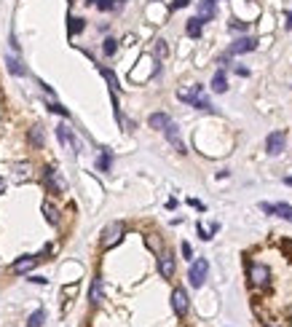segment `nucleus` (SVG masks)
Wrapping results in <instances>:
<instances>
[{
  "mask_svg": "<svg viewBox=\"0 0 292 327\" xmlns=\"http://www.w3.org/2000/svg\"><path fill=\"white\" fill-rule=\"evenodd\" d=\"M247 276H249V284L252 287H268V282H271V271H268V266L266 263H249L247 266Z\"/></svg>",
  "mask_w": 292,
  "mask_h": 327,
  "instance_id": "f257e3e1",
  "label": "nucleus"
},
{
  "mask_svg": "<svg viewBox=\"0 0 292 327\" xmlns=\"http://www.w3.org/2000/svg\"><path fill=\"white\" fill-rule=\"evenodd\" d=\"M43 183H46V188H49V193H54V196H62L64 191H67L64 177L56 172L54 166H46V169H43Z\"/></svg>",
  "mask_w": 292,
  "mask_h": 327,
  "instance_id": "f03ea898",
  "label": "nucleus"
},
{
  "mask_svg": "<svg viewBox=\"0 0 292 327\" xmlns=\"http://www.w3.org/2000/svg\"><path fill=\"white\" fill-rule=\"evenodd\" d=\"M206 274H209V263H206L204 258L193 260L191 263V271H188V282H191L193 287H201L206 282Z\"/></svg>",
  "mask_w": 292,
  "mask_h": 327,
  "instance_id": "7ed1b4c3",
  "label": "nucleus"
},
{
  "mask_svg": "<svg viewBox=\"0 0 292 327\" xmlns=\"http://www.w3.org/2000/svg\"><path fill=\"white\" fill-rule=\"evenodd\" d=\"M124 223H110V226L105 228V231H102V247H105V249H110V247H116L118 244V241L121 239H124Z\"/></svg>",
  "mask_w": 292,
  "mask_h": 327,
  "instance_id": "20e7f679",
  "label": "nucleus"
},
{
  "mask_svg": "<svg viewBox=\"0 0 292 327\" xmlns=\"http://www.w3.org/2000/svg\"><path fill=\"white\" fill-rule=\"evenodd\" d=\"M284 145H287V134L284 132H271L266 137V153L268 156H279L281 151H284Z\"/></svg>",
  "mask_w": 292,
  "mask_h": 327,
  "instance_id": "39448f33",
  "label": "nucleus"
},
{
  "mask_svg": "<svg viewBox=\"0 0 292 327\" xmlns=\"http://www.w3.org/2000/svg\"><path fill=\"white\" fill-rule=\"evenodd\" d=\"M172 308H174L177 316H185L188 308H191V303H188V293H185L182 287H177L174 293H172Z\"/></svg>",
  "mask_w": 292,
  "mask_h": 327,
  "instance_id": "423d86ee",
  "label": "nucleus"
},
{
  "mask_svg": "<svg viewBox=\"0 0 292 327\" xmlns=\"http://www.w3.org/2000/svg\"><path fill=\"white\" fill-rule=\"evenodd\" d=\"M255 49H258V41L247 35V38L233 41V43H231V49H228V54H231V57H233V54H249V51H255Z\"/></svg>",
  "mask_w": 292,
  "mask_h": 327,
  "instance_id": "0eeeda50",
  "label": "nucleus"
},
{
  "mask_svg": "<svg viewBox=\"0 0 292 327\" xmlns=\"http://www.w3.org/2000/svg\"><path fill=\"white\" fill-rule=\"evenodd\" d=\"M38 266V258L35 255H24V258H19V260H14V266H11V274H30V271Z\"/></svg>",
  "mask_w": 292,
  "mask_h": 327,
  "instance_id": "6e6552de",
  "label": "nucleus"
},
{
  "mask_svg": "<svg viewBox=\"0 0 292 327\" xmlns=\"http://www.w3.org/2000/svg\"><path fill=\"white\" fill-rule=\"evenodd\" d=\"M158 274H161L164 279L174 276V255L172 252H161V258H158Z\"/></svg>",
  "mask_w": 292,
  "mask_h": 327,
  "instance_id": "1a4fd4ad",
  "label": "nucleus"
},
{
  "mask_svg": "<svg viewBox=\"0 0 292 327\" xmlns=\"http://www.w3.org/2000/svg\"><path fill=\"white\" fill-rule=\"evenodd\" d=\"M199 16L201 22H212L214 16H217V0H201L199 3Z\"/></svg>",
  "mask_w": 292,
  "mask_h": 327,
  "instance_id": "9d476101",
  "label": "nucleus"
},
{
  "mask_svg": "<svg viewBox=\"0 0 292 327\" xmlns=\"http://www.w3.org/2000/svg\"><path fill=\"white\" fill-rule=\"evenodd\" d=\"M260 209L266 214H279V217H284V220H292V207H289V204H266V201H263Z\"/></svg>",
  "mask_w": 292,
  "mask_h": 327,
  "instance_id": "9b49d317",
  "label": "nucleus"
},
{
  "mask_svg": "<svg viewBox=\"0 0 292 327\" xmlns=\"http://www.w3.org/2000/svg\"><path fill=\"white\" fill-rule=\"evenodd\" d=\"M56 137H59V142L64 145V148H72V153H78L81 151V145H78V139H75L72 137V132H70V129L67 126H56Z\"/></svg>",
  "mask_w": 292,
  "mask_h": 327,
  "instance_id": "f8f14e48",
  "label": "nucleus"
},
{
  "mask_svg": "<svg viewBox=\"0 0 292 327\" xmlns=\"http://www.w3.org/2000/svg\"><path fill=\"white\" fill-rule=\"evenodd\" d=\"M164 134H166V139L174 145V151L177 153H188L185 151V145H182V139H180V129H177V124H169L166 129H164Z\"/></svg>",
  "mask_w": 292,
  "mask_h": 327,
  "instance_id": "ddd939ff",
  "label": "nucleus"
},
{
  "mask_svg": "<svg viewBox=\"0 0 292 327\" xmlns=\"http://www.w3.org/2000/svg\"><path fill=\"white\" fill-rule=\"evenodd\" d=\"M201 94H204V89L199 86V83H196V86H188V89H180V91H177V99H182V102H191V105H193V102L199 99Z\"/></svg>",
  "mask_w": 292,
  "mask_h": 327,
  "instance_id": "4468645a",
  "label": "nucleus"
},
{
  "mask_svg": "<svg viewBox=\"0 0 292 327\" xmlns=\"http://www.w3.org/2000/svg\"><path fill=\"white\" fill-rule=\"evenodd\" d=\"M89 301H91V306H99L102 303V276H94L91 289H89Z\"/></svg>",
  "mask_w": 292,
  "mask_h": 327,
  "instance_id": "2eb2a0df",
  "label": "nucleus"
},
{
  "mask_svg": "<svg viewBox=\"0 0 292 327\" xmlns=\"http://www.w3.org/2000/svg\"><path fill=\"white\" fill-rule=\"evenodd\" d=\"M148 124L153 126V129H158V132H164V129H166L169 124H172V118H169L166 113H153V116L148 118Z\"/></svg>",
  "mask_w": 292,
  "mask_h": 327,
  "instance_id": "dca6fc26",
  "label": "nucleus"
},
{
  "mask_svg": "<svg viewBox=\"0 0 292 327\" xmlns=\"http://www.w3.org/2000/svg\"><path fill=\"white\" fill-rule=\"evenodd\" d=\"M185 32L191 35V38H201V32H204V22L199 19V16L188 19V24H185Z\"/></svg>",
  "mask_w": 292,
  "mask_h": 327,
  "instance_id": "f3484780",
  "label": "nucleus"
},
{
  "mask_svg": "<svg viewBox=\"0 0 292 327\" xmlns=\"http://www.w3.org/2000/svg\"><path fill=\"white\" fill-rule=\"evenodd\" d=\"M212 91H217V94H225V91H228V78H225L223 70L214 72V78H212Z\"/></svg>",
  "mask_w": 292,
  "mask_h": 327,
  "instance_id": "a211bd4d",
  "label": "nucleus"
},
{
  "mask_svg": "<svg viewBox=\"0 0 292 327\" xmlns=\"http://www.w3.org/2000/svg\"><path fill=\"white\" fill-rule=\"evenodd\" d=\"M43 217L49 220V226H59V209L49 201H43Z\"/></svg>",
  "mask_w": 292,
  "mask_h": 327,
  "instance_id": "6ab92c4d",
  "label": "nucleus"
},
{
  "mask_svg": "<svg viewBox=\"0 0 292 327\" xmlns=\"http://www.w3.org/2000/svg\"><path fill=\"white\" fill-rule=\"evenodd\" d=\"M86 30V19H81V16H70L67 19V32L70 35H81Z\"/></svg>",
  "mask_w": 292,
  "mask_h": 327,
  "instance_id": "aec40b11",
  "label": "nucleus"
},
{
  "mask_svg": "<svg viewBox=\"0 0 292 327\" xmlns=\"http://www.w3.org/2000/svg\"><path fill=\"white\" fill-rule=\"evenodd\" d=\"M6 67H8V72H11V76H24V67H22V62H19L14 54H8L6 57Z\"/></svg>",
  "mask_w": 292,
  "mask_h": 327,
  "instance_id": "412c9836",
  "label": "nucleus"
},
{
  "mask_svg": "<svg viewBox=\"0 0 292 327\" xmlns=\"http://www.w3.org/2000/svg\"><path fill=\"white\" fill-rule=\"evenodd\" d=\"M27 139H30V145H35V148H43V126H32L30 129V134H27Z\"/></svg>",
  "mask_w": 292,
  "mask_h": 327,
  "instance_id": "4be33fe9",
  "label": "nucleus"
},
{
  "mask_svg": "<svg viewBox=\"0 0 292 327\" xmlns=\"http://www.w3.org/2000/svg\"><path fill=\"white\" fill-rule=\"evenodd\" d=\"M99 72H102V76H105V81L110 83V91H116V94H118V91H121V86H118V78H116V72H113V70H107V67H99Z\"/></svg>",
  "mask_w": 292,
  "mask_h": 327,
  "instance_id": "5701e85b",
  "label": "nucleus"
},
{
  "mask_svg": "<svg viewBox=\"0 0 292 327\" xmlns=\"http://www.w3.org/2000/svg\"><path fill=\"white\" fill-rule=\"evenodd\" d=\"M110 166H113V153L110 151H102L99 161H97V169L99 172H110Z\"/></svg>",
  "mask_w": 292,
  "mask_h": 327,
  "instance_id": "b1692460",
  "label": "nucleus"
},
{
  "mask_svg": "<svg viewBox=\"0 0 292 327\" xmlns=\"http://www.w3.org/2000/svg\"><path fill=\"white\" fill-rule=\"evenodd\" d=\"M43 319H46V311H43V308H38V311L30 314V319H27V327H43Z\"/></svg>",
  "mask_w": 292,
  "mask_h": 327,
  "instance_id": "393cba45",
  "label": "nucleus"
},
{
  "mask_svg": "<svg viewBox=\"0 0 292 327\" xmlns=\"http://www.w3.org/2000/svg\"><path fill=\"white\" fill-rule=\"evenodd\" d=\"M217 223H212V226H204V223H199V233H201V239L204 241H209L212 239V233H217Z\"/></svg>",
  "mask_w": 292,
  "mask_h": 327,
  "instance_id": "a878e982",
  "label": "nucleus"
},
{
  "mask_svg": "<svg viewBox=\"0 0 292 327\" xmlns=\"http://www.w3.org/2000/svg\"><path fill=\"white\" fill-rule=\"evenodd\" d=\"M102 51H105V57H113V54L118 51V41L116 38H105L102 41Z\"/></svg>",
  "mask_w": 292,
  "mask_h": 327,
  "instance_id": "bb28decb",
  "label": "nucleus"
},
{
  "mask_svg": "<svg viewBox=\"0 0 292 327\" xmlns=\"http://www.w3.org/2000/svg\"><path fill=\"white\" fill-rule=\"evenodd\" d=\"M193 107H199V110H212V102H209V97H206V94H201L199 99L193 102Z\"/></svg>",
  "mask_w": 292,
  "mask_h": 327,
  "instance_id": "cd10ccee",
  "label": "nucleus"
},
{
  "mask_svg": "<svg viewBox=\"0 0 292 327\" xmlns=\"http://www.w3.org/2000/svg\"><path fill=\"white\" fill-rule=\"evenodd\" d=\"M49 110H51V113H56V116H64V118H70L67 107H62L59 102H51V105H49Z\"/></svg>",
  "mask_w": 292,
  "mask_h": 327,
  "instance_id": "c85d7f7f",
  "label": "nucleus"
},
{
  "mask_svg": "<svg viewBox=\"0 0 292 327\" xmlns=\"http://www.w3.org/2000/svg\"><path fill=\"white\" fill-rule=\"evenodd\" d=\"M169 54V49H166V41H156V57L158 59H164Z\"/></svg>",
  "mask_w": 292,
  "mask_h": 327,
  "instance_id": "c756f323",
  "label": "nucleus"
},
{
  "mask_svg": "<svg viewBox=\"0 0 292 327\" xmlns=\"http://www.w3.org/2000/svg\"><path fill=\"white\" fill-rule=\"evenodd\" d=\"M97 8L99 11H113V8H116V0H97Z\"/></svg>",
  "mask_w": 292,
  "mask_h": 327,
  "instance_id": "7c9ffc66",
  "label": "nucleus"
},
{
  "mask_svg": "<svg viewBox=\"0 0 292 327\" xmlns=\"http://www.w3.org/2000/svg\"><path fill=\"white\" fill-rule=\"evenodd\" d=\"M188 6H191V0H172L169 8H172V11H180V8H188Z\"/></svg>",
  "mask_w": 292,
  "mask_h": 327,
  "instance_id": "2f4dec72",
  "label": "nucleus"
},
{
  "mask_svg": "<svg viewBox=\"0 0 292 327\" xmlns=\"http://www.w3.org/2000/svg\"><path fill=\"white\" fill-rule=\"evenodd\" d=\"M231 30H233V32H241V30H247V22H231Z\"/></svg>",
  "mask_w": 292,
  "mask_h": 327,
  "instance_id": "473e14b6",
  "label": "nucleus"
},
{
  "mask_svg": "<svg viewBox=\"0 0 292 327\" xmlns=\"http://www.w3.org/2000/svg\"><path fill=\"white\" fill-rule=\"evenodd\" d=\"M182 255H185L188 260L193 258V249H191V244H188V241H182Z\"/></svg>",
  "mask_w": 292,
  "mask_h": 327,
  "instance_id": "72a5a7b5",
  "label": "nucleus"
},
{
  "mask_svg": "<svg viewBox=\"0 0 292 327\" xmlns=\"http://www.w3.org/2000/svg\"><path fill=\"white\" fill-rule=\"evenodd\" d=\"M188 204H191V207H196V209H201V212L206 209V207H204V204H201L199 199H188Z\"/></svg>",
  "mask_w": 292,
  "mask_h": 327,
  "instance_id": "f704fd0d",
  "label": "nucleus"
},
{
  "mask_svg": "<svg viewBox=\"0 0 292 327\" xmlns=\"http://www.w3.org/2000/svg\"><path fill=\"white\" fill-rule=\"evenodd\" d=\"M30 282H35V284H49V279H46V276H30Z\"/></svg>",
  "mask_w": 292,
  "mask_h": 327,
  "instance_id": "c9c22d12",
  "label": "nucleus"
},
{
  "mask_svg": "<svg viewBox=\"0 0 292 327\" xmlns=\"http://www.w3.org/2000/svg\"><path fill=\"white\" fill-rule=\"evenodd\" d=\"M284 19H287V30H292V11H284Z\"/></svg>",
  "mask_w": 292,
  "mask_h": 327,
  "instance_id": "e433bc0d",
  "label": "nucleus"
},
{
  "mask_svg": "<svg viewBox=\"0 0 292 327\" xmlns=\"http://www.w3.org/2000/svg\"><path fill=\"white\" fill-rule=\"evenodd\" d=\"M236 76H244V78H247L249 70H247V67H236Z\"/></svg>",
  "mask_w": 292,
  "mask_h": 327,
  "instance_id": "4c0bfd02",
  "label": "nucleus"
},
{
  "mask_svg": "<svg viewBox=\"0 0 292 327\" xmlns=\"http://www.w3.org/2000/svg\"><path fill=\"white\" fill-rule=\"evenodd\" d=\"M3 191H6V180L0 177V196H3Z\"/></svg>",
  "mask_w": 292,
  "mask_h": 327,
  "instance_id": "58836bf2",
  "label": "nucleus"
},
{
  "mask_svg": "<svg viewBox=\"0 0 292 327\" xmlns=\"http://www.w3.org/2000/svg\"><path fill=\"white\" fill-rule=\"evenodd\" d=\"M266 327H281V324H276V322H268Z\"/></svg>",
  "mask_w": 292,
  "mask_h": 327,
  "instance_id": "ea45409f",
  "label": "nucleus"
},
{
  "mask_svg": "<svg viewBox=\"0 0 292 327\" xmlns=\"http://www.w3.org/2000/svg\"><path fill=\"white\" fill-rule=\"evenodd\" d=\"M86 6H97V0H86Z\"/></svg>",
  "mask_w": 292,
  "mask_h": 327,
  "instance_id": "a19ab883",
  "label": "nucleus"
},
{
  "mask_svg": "<svg viewBox=\"0 0 292 327\" xmlns=\"http://www.w3.org/2000/svg\"><path fill=\"white\" fill-rule=\"evenodd\" d=\"M284 183H287V185H292V177H284Z\"/></svg>",
  "mask_w": 292,
  "mask_h": 327,
  "instance_id": "79ce46f5",
  "label": "nucleus"
}]
</instances>
